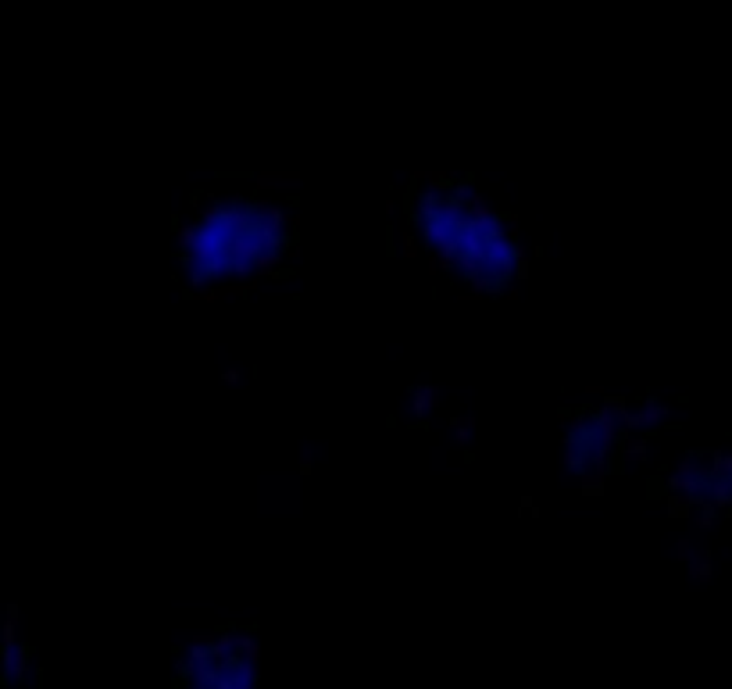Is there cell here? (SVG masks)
Wrapping results in <instances>:
<instances>
[{"instance_id":"1","label":"cell","mask_w":732,"mask_h":689,"mask_svg":"<svg viewBox=\"0 0 732 689\" xmlns=\"http://www.w3.org/2000/svg\"><path fill=\"white\" fill-rule=\"evenodd\" d=\"M221 257H229V236H225L221 228H200V240H197L193 254L179 257V261L190 264V268H207V264H214Z\"/></svg>"},{"instance_id":"2","label":"cell","mask_w":732,"mask_h":689,"mask_svg":"<svg viewBox=\"0 0 732 689\" xmlns=\"http://www.w3.org/2000/svg\"><path fill=\"white\" fill-rule=\"evenodd\" d=\"M254 186H257V193H297L300 171H257Z\"/></svg>"},{"instance_id":"3","label":"cell","mask_w":732,"mask_h":689,"mask_svg":"<svg viewBox=\"0 0 732 689\" xmlns=\"http://www.w3.org/2000/svg\"><path fill=\"white\" fill-rule=\"evenodd\" d=\"M590 411V418H593V439H600L604 446H611V450H618V443H622V422H618L611 411H604V408H586Z\"/></svg>"},{"instance_id":"4","label":"cell","mask_w":732,"mask_h":689,"mask_svg":"<svg viewBox=\"0 0 732 689\" xmlns=\"http://www.w3.org/2000/svg\"><path fill=\"white\" fill-rule=\"evenodd\" d=\"M439 400H443V389H439L436 382L415 386V389H411V415H415L418 422H425V418L439 408Z\"/></svg>"},{"instance_id":"5","label":"cell","mask_w":732,"mask_h":689,"mask_svg":"<svg viewBox=\"0 0 732 689\" xmlns=\"http://www.w3.org/2000/svg\"><path fill=\"white\" fill-rule=\"evenodd\" d=\"M0 661H4V678H8V682H22V678L29 675L32 647L22 643V647H15V650H4V654H0Z\"/></svg>"},{"instance_id":"6","label":"cell","mask_w":732,"mask_h":689,"mask_svg":"<svg viewBox=\"0 0 732 689\" xmlns=\"http://www.w3.org/2000/svg\"><path fill=\"white\" fill-rule=\"evenodd\" d=\"M257 286V282H254ZM254 286H247V282H221V286H214V290H200V293H193L200 304H221V300H243Z\"/></svg>"},{"instance_id":"7","label":"cell","mask_w":732,"mask_h":689,"mask_svg":"<svg viewBox=\"0 0 732 689\" xmlns=\"http://www.w3.org/2000/svg\"><path fill=\"white\" fill-rule=\"evenodd\" d=\"M647 457H650V439L640 436V432L636 436L626 432L622 443H618V461H622V465H643Z\"/></svg>"},{"instance_id":"8","label":"cell","mask_w":732,"mask_h":689,"mask_svg":"<svg viewBox=\"0 0 732 689\" xmlns=\"http://www.w3.org/2000/svg\"><path fill=\"white\" fill-rule=\"evenodd\" d=\"M458 236H461L458 225H446V221H429V225H422V243H425L429 254H436L443 243L458 240Z\"/></svg>"},{"instance_id":"9","label":"cell","mask_w":732,"mask_h":689,"mask_svg":"<svg viewBox=\"0 0 732 689\" xmlns=\"http://www.w3.org/2000/svg\"><path fill=\"white\" fill-rule=\"evenodd\" d=\"M264 254V243H261V236H240V240H229V261L233 264H254L257 257Z\"/></svg>"},{"instance_id":"10","label":"cell","mask_w":732,"mask_h":689,"mask_svg":"<svg viewBox=\"0 0 732 689\" xmlns=\"http://www.w3.org/2000/svg\"><path fill=\"white\" fill-rule=\"evenodd\" d=\"M411 179H415L422 190H429V193H439V197L446 193V197H450V193H454V183H458L461 176H454V171H415Z\"/></svg>"},{"instance_id":"11","label":"cell","mask_w":732,"mask_h":689,"mask_svg":"<svg viewBox=\"0 0 732 689\" xmlns=\"http://www.w3.org/2000/svg\"><path fill=\"white\" fill-rule=\"evenodd\" d=\"M697 507H700V500L697 496H686V493H668L664 496V514H668V518H675V522H679V518H693Z\"/></svg>"},{"instance_id":"12","label":"cell","mask_w":732,"mask_h":689,"mask_svg":"<svg viewBox=\"0 0 732 689\" xmlns=\"http://www.w3.org/2000/svg\"><path fill=\"white\" fill-rule=\"evenodd\" d=\"M411 214H415V218H422V225H429V221H439V214H443V197H439V193H429V190H422V193L415 197V207H411Z\"/></svg>"},{"instance_id":"13","label":"cell","mask_w":732,"mask_h":689,"mask_svg":"<svg viewBox=\"0 0 732 689\" xmlns=\"http://www.w3.org/2000/svg\"><path fill=\"white\" fill-rule=\"evenodd\" d=\"M597 432H593V418H590V411L582 408V411H572V422H568V432L561 436V439H572V443H590Z\"/></svg>"},{"instance_id":"14","label":"cell","mask_w":732,"mask_h":689,"mask_svg":"<svg viewBox=\"0 0 732 689\" xmlns=\"http://www.w3.org/2000/svg\"><path fill=\"white\" fill-rule=\"evenodd\" d=\"M458 243H461V254H465V257H482V261H486V254H489V243H486V240L475 233L468 218H465V225H461V236H458Z\"/></svg>"},{"instance_id":"15","label":"cell","mask_w":732,"mask_h":689,"mask_svg":"<svg viewBox=\"0 0 732 689\" xmlns=\"http://www.w3.org/2000/svg\"><path fill=\"white\" fill-rule=\"evenodd\" d=\"M496 275H493V268L486 272V275H479V279H468V293H458V300H468V304H475V300H486L489 293H496Z\"/></svg>"},{"instance_id":"16","label":"cell","mask_w":732,"mask_h":689,"mask_svg":"<svg viewBox=\"0 0 732 689\" xmlns=\"http://www.w3.org/2000/svg\"><path fill=\"white\" fill-rule=\"evenodd\" d=\"M565 443V450H561V465H565L568 472L582 475L586 472V446L582 443H572V439H561Z\"/></svg>"},{"instance_id":"17","label":"cell","mask_w":732,"mask_h":689,"mask_svg":"<svg viewBox=\"0 0 732 689\" xmlns=\"http://www.w3.org/2000/svg\"><path fill=\"white\" fill-rule=\"evenodd\" d=\"M197 240H200V225H197V218H193V221H179V225H176L179 257H190V254H193V247H197Z\"/></svg>"},{"instance_id":"18","label":"cell","mask_w":732,"mask_h":689,"mask_svg":"<svg viewBox=\"0 0 732 689\" xmlns=\"http://www.w3.org/2000/svg\"><path fill=\"white\" fill-rule=\"evenodd\" d=\"M686 568H690V579H697V583H711V575H714V550H697V554H693V561H690Z\"/></svg>"},{"instance_id":"19","label":"cell","mask_w":732,"mask_h":689,"mask_svg":"<svg viewBox=\"0 0 732 689\" xmlns=\"http://www.w3.org/2000/svg\"><path fill=\"white\" fill-rule=\"evenodd\" d=\"M475 418L472 415H450V432L458 436V446L468 453V443H472V432H475Z\"/></svg>"},{"instance_id":"20","label":"cell","mask_w":732,"mask_h":689,"mask_svg":"<svg viewBox=\"0 0 732 689\" xmlns=\"http://www.w3.org/2000/svg\"><path fill=\"white\" fill-rule=\"evenodd\" d=\"M500 214L486 204V197L482 193H472V200H468V221L472 225H489V221H496Z\"/></svg>"},{"instance_id":"21","label":"cell","mask_w":732,"mask_h":689,"mask_svg":"<svg viewBox=\"0 0 732 689\" xmlns=\"http://www.w3.org/2000/svg\"><path fill=\"white\" fill-rule=\"evenodd\" d=\"M640 418H643V429H654V425H661V422L668 418V408H664V404H657L654 396H643Z\"/></svg>"},{"instance_id":"22","label":"cell","mask_w":732,"mask_h":689,"mask_svg":"<svg viewBox=\"0 0 732 689\" xmlns=\"http://www.w3.org/2000/svg\"><path fill=\"white\" fill-rule=\"evenodd\" d=\"M465 218H468V207L465 204H458L454 197H443V214H439V221H446V225H465Z\"/></svg>"},{"instance_id":"23","label":"cell","mask_w":732,"mask_h":689,"mask_svg":"<svg viewBox=\"0 0 732 689\" xmlns=\"http://www.w3.org/2000/svg\"><path fill=\"white\" fill-rule=\"evenodd\" d=\"M283 257H286V254H261V257L254 261L257 279H275L279 272H283V268H279V264H283Z\"/></svg>"},{"instance_id":"24","label":"cell","mask_w":732,"mask_h":689,"mask_svg":"<svg viewBox=\"0 0 732 689\" xmlns=\"http://www.w3.org/2000/svg\"><path fill=\"white\" fill-rule=\"evenodd\" d=\"M718 514H721V511H718V507L711 504V496H707V500H700V507H697V514H693V522H697V529L707 532V529H714Z\"/></svg>"},{"instance_id":"25","label":"cell","mask_w":732,"mask_h":689,"mask_svg":"<svg viewBox=\"0 0 732 689\" xmlns=\"http://www.w3.org/2000/svg\"><path fill=\"white\" fill-rule=\"evenodd\" d=\"M604 489H607V479L604 475H593V472H582L579 475V493L582 496H604Z\"/></svg>"},{"instance_id":"26","label":"cell","mask_w":732,"mask_h":689,"mask_svg":"<svg viewBox=\"0 0 732 689\" xmlns=\"http://www.w3.org/2000/svg\"><path fill=\"white\" fill-rule=\"evenodd\" d=\"M236 643H240V654H243L250 664H257V661H261V643H257V636H254V633H236Z\"/></svg>"},{"instance_id":"27","label":"cell","mask_w":732,"mask_h":689,"mask_svg":"<svg viewBox=\"0 0 732 689\" xmlns=\"http://www.w3.org/2000/svg\"><path fill=\"white\" fill-rule=\"evenodd\" d=\"M401 254H404L408 261H415V257H422V254H425V243H422V233H404V236H401Z\"/></svg>"},{"instance_id":"28","label":"cell","mask_w":732,"mask_h":689,"mask_svg":"<svg viewBox=\"0 0 732 689\" xmlns=\"http://www.w3.org/2000/svg\"><path fill=\"white\" fill-rule=\"evenodd\" d=\"M0 647H4V650L22 647V643H18V621H15V618H4V628H0Z\"/></svg>"},{"instance_id":"29","label":"cell","mask_w":732,"mask_h":689,"mask_svg":"<svg viewBox=\"0 0 732 689\" xmlns=\"http://www.w3.org/2000/svg\"><path fill=\"white\" fill-rule=\"evenodd\" d=\"M600 408H604V411H611L614 418H622V415L629 411V400H626V396H618V393H607V396L600 400Z\"/></svg>"},{"instance_id":"30","label":"cell","mask_w":732,"mask_h":689,"mask_svg":"<svg viewBox=\"0 0 732 689\" xmlns=\"http://www.w3.org/2000/svg\"><path fill=\"white\" fill-rule=\"evenodd\" d=\"M618 422H622V436H626V432H629V436H636V432L643 429V418H640V411H626V415L618 418Z\"/></svg>"},{"instance_id":"31","label":"cell","mask_w":732,"mask_h":689,"mask_svg":"<svg viewBox=\"0 0 732 689\" xmlns=\"http://www.w3.org/2000/svg\"><path fill=\"white\" fill-rule=\"evenodd\" d=\"M207 272L204 268H190V275H186V286H190V293H200V290H207Z\"/></svg>"},{"instance_id":"32","label":"cell","mask_w":732,"mask_h":689,"mask_svg":"<svg viewBox=\"0 0 732 689\" xmlns=\"http://www.w3.org/2000/svg\"><path fill=\"white\" fill-rule=\"evenodd\" d=\"M297 472H300V475H311V472H315V450H311V446H304V450L297 453Z\"/></svg>"},{"instance_id":"33","label":"cell","mask_w":732,"mask_h":689,"mask_svg":"<svg viewBox=\"0 0 732 689\" xmlns=\"http://www.w3.org/2000/svg\"><path fill=\"white\" fill-rule=\"evenodd\" d=\"M504 225H508V240H511V243H522V240H518V233H522V218H518L515 211L504 214Z\"/></svg>"},{"instance_id":"34","label":"cell","mask_w":732,"mask_h":689,"mask_svg":"<svg viewBox=\"0 0 732 689\" xmlns=\"http://www.w3.org/2000/svg\"><path fill=\"white\" fill-rule=\"evenodd\" d=\"M472 193H475V190H472V183H468V179H458V183H454V193H450V197H454L458 204H465V207H468Z\"/></svg>"},{"instance_id":"35","label":"cell","mask_w":732,"mask_h":689,"mask_svg":"<svg viewBox=\"0 0 732 689\" xmlns=\"http://www.w3.org/2000/svg\"><path fill=\"white\" fill-rule=\"evenodd\" d=\"M693 554H697V547H693V543H690L686 536H683L679 543H675V557H679L683 564H690V561H693Z\"/></svg>"},{"instance_id":"36","label":"cell","mask_w":732,"mask_h":689,"mask_svg":"<svg viewBox=\"0 0 732 689\" xmlns=\"http://www.w3.org/2000/svg\"><path fill=\"white\" fill-rule=\"evenodd\" d=\"M221 382H225V386H240V382H243V372H240V368H225V372H221Z\"/></svg>"},{"instance_id":"37","label":"cell","mask_w":732,"mask_h":689,"mask_svg":"<svg viewBox=\"0 0 732 689\" xmlns=\"http://www.w3.org/2000/svg\"><path fill=\"white\" fill-rule=\"evenodd\" d=\"M529 261H532V250H529L525 243H518V247H515V264H529Z\"/></svg>"},{"instance_id":"38","label":"cell","mask_w":732,"mask_h":689,"mask_svg":"<svg viewBox=\"0 0 732 689\" xmlns=\"http://www.w3.org/2000/svg\"><path fill=\"white\" fill-rule=\"evenodd\" d=\"M582 393H586V396H600V400L607 396V389H604L600 382H586V386H582Z\"/></svg>"},{"instance_id":"39","label":"cell","mask_w":732,"mask_h":689,"mask_svg":"<svg viewBox=\"0 0 732 689\" xmlns=\"http://www.w3.org/2000/svg\"><path fill=\"white\" fill-rule=\"evenodd\" d=\"M568 422H572V411H568V408H561V411H557V425H561V436L568 432Z\"/></svg>"},{"instance_id":"40","label":"cell","mask_w":732,"mask_h":689,"mask_svg":"<svg viewBox=\"0 0 732 689\" xmlns=\"http://www.w3.org/2000/svg\"><path fill=\"white\" fill-rule=\"evenodd\" d=\"M532 511H536V500H532V496L525 493V496L518 500V514H532Z\"/></svg>"},{"instance_id":"41","label":"cell","mask_w":732,"mask_h":689,"mask_svg":"<svg viewBox=\"0 0 732 689\" xmlns=\"http://www.w3.org/2000/svg\"><path fill=\"white\" fill-rule=\"evenodd\" d=\"M382 211H386V218H393V214H397V200H393V197H386Z\"/></svg>"},{"instance_id":"42","label":"cell","mask_w":732,"mask_h":689,"mask_svg":"<svg viewBox=\"0 0 732 689\" xmlns=\"http://www.w3.org/2000/svg\"><path fill=\"white\" fill-rule=\"evenodd\" d=\"M504 297H508V300H511V304H515V300H518V297H522V290H518V286H508V290H504Z\"/></svg>"},{"instance_id":"43","label":"cell","mask_w":732,"mask_h":689,"mask_svg":"<svg viewBox=\"0 0 732 689\" xmlns=\"http://www.w3.org/2000/svg\"><path fill=\"white\" fill-rule=\"evenodd\" d=\"M286 257H290V261H300V243H293V247L286 250Z\"/></svg>"},{"instance_id":"44","label":"cell","mask_w":732,"mask_h":689,"mask_svg":"<svg viewBox=\"0 0 732 689\" xmlns=\"http://www.w3.org/2000/svg\"><path fill=\"white\" fill-rule=\"evenodd\" d=\"M439 272V261H436V254H429V279Z\"/></svg>"},{"instance_id":"45","label":"cell","mask_w":732,"mask_h":689,"mask_svg":"<svg viewBox=\"0 0 732 689\" xmlns=\"http://www.w3.org/2000/svg\"><path fill=\"white\" fill-rule=\"evenodd\" d=\"M18 614H22V611H18V604H8V611H4V618H15V621H18Z\"/></svg>"},{"instance_id":"46","label":"cell","mask_w":732,"mask_h":689,"mask_svg":"<svg viewBox=\"0 0 732 689\" xmlns=\"http://www.w3.org/2000/svg\"><path fill=\"white\" fill-rule=\"evenodd\" d=\"M8 689H18V685H8Z\"/></svg>"},{"instance_id":"47","label":"cell","mask_w":732,"mask_h":689,"mask_svg":"<svg viewBox=\"0 0 732 689\" xmlns=\"http://www.w3.org/2000/svg\"><path fill=\"white\" fill-rule=\"evenodd\" d=\"M728 443H732V432H728Z\"/></svg>"}]
</instances>
